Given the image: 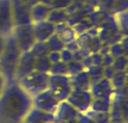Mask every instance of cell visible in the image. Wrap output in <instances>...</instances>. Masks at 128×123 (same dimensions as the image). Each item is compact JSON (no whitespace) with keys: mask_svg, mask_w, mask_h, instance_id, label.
<instances>
[{"mask_svg":"<svg viewBox=\"0 0 128 123\" xmlns=\"http://www.w3.org/2000/svg\"><path fill=\"white\" fill-rule=\"evenodd\" d=\"M32 105V98L17 81L7 83L0 95V117L8 123H19Z\"/></svg>","mask_w":128,"mask_h":123,"instance_id":"6da1fadb","label":"cell"},{"mask_svg":"<svg viewBox=\"0 0 128 123\" xmlns=\"http://www.w3.org/2000/svg\"><path fill=\"white\" fill-rule=\"evenodd\" d=\"M20 55L22 51L17 45L12 34L7 35L5 38L4 50L0 55V73L6 79V83L16 81L14 74H16V68Z\"/></svg>","mask_w":128,"mask_h":123,"instance_id":"7a4b0ae2","label":"cell"},{"mask_svg":"<svg viewBox=\"0 0 128 123\" xmlns=\"http://www.w3.org/2000/svg\"><path fill=\"white\" fill-rule=\"evenodd\" d=\"M48 78H49V73L34 71L20 80H18L17 83L32 98L36 95L41 93L42 91L48 89Z\"/></svg>","mask_w":128,"mask_h":123,"instance_id":"3957f363","label":"cell"},{"mask_svg":"<svg viewBox=\"0 0 128 123\" xmlns=\"http://www.w3.org/2000/svg\"><path fill=\"white\" fill-rule=\"evenodd\" d=\"M11 34L22 53L29 51L32 48V45L36 43V38H35V35H34L32 24L14 25V28H13Z\"/></svg>","mask_w":128,"mask_h":123,"instance_id":"277c9868","label":"cell"},{"mask_svg":"<svg viewBox=\"0 0 128 123\" xmlns=\"http://www.w3.org/2000/svg\"><path fill=\"white\" fill-rule=\"evenodd\" d=\"M48 89L56 96L59 101H66L72 91L71 78L67 74H49Z\"/></svg>","mask_w":128,"mask_h":123,"instance_id":"5b68a950","label":"cell"},{"mask_svg":"<svg viewBox=\"0 0 128 123\" xmlns=\"http://www.w3.org/2000/svg\"><path fill=\"white\" fill-rule=\"evenodd\" d=\"M66 101L72 106H74L79 112L85 114L91 109L94 96L90 90H72Z\"/></svg>","mask_w":128,"mask_h":123,"instance_id":"8992f818","label":"cell"},{"mask_svg":"<svg viewBox=\"0 0 128 123\" xmlns=\"http://www.w3.org/2000/svg\"><path fill=\"white\" fill-rule=\"evenodd\" d=\"M59 103H60V101L56 98V96L49 89L44 90L41 93L32 97L34 106H36V108H38V109H41V110H43L46 112L53 114V115L55 114Z\"/></svg>","mask_w":128,"mask_h":123,"instance_id":"52a82bcc","label":"cell"},{"mask_svg":"<svg viewBox=\"0 0 128 123\" xmlns=\"http://www.w3.org/2000/svg\"><path fill=\"white\" fill-rule=\"evenodd\" d=\"M11 0H0V35L7 36L14 28Z\"/></svg>","mask_w":128,"mask_h":123,"instance_id":"ba28073f","label":"cell"},{"mask_svg":"<svg viewBox=\"0 0 128 123\" xmlns=\"http://www.w3.org/2000/svg\"><path fill=\"white\" fill-rule=\"evenodd\" d=\"M35 59H36V56L34 55L30 50L22 53L16 68V74H14V80L16 81L20 80L25 75H28V74H30L31 72L35 71Z\"/></svg>","mask_w":128,"mask_h":123,"instance_id":"9c48e42d","label":"cell"},{"mask_svg":"<svg viewBox=\"0 0 128 123\" xmlns=\"http://www.w3.org/2000/svg\"><path fill=\"white\" fill-rule=\"evenodd\" d=\"M12 13L16 25L32 24L30 20V7L23 0H11Z\"/></svg>","mask_w":128,"mask_h":123,"instance_id":"30bf717a","label":"cell"},{"mask_svg":"<svg viewBox=\"0 0 128 123\" xmlns=\"http://www.w3.org/2000/svg\"><path fill=\"white\" fill-rule=\"evenodd\" d=\"M82 115L74 106H72L67 101H61L58 105L55 114V122H67V121H76Z\"/></svg>","mask_w":128,"mask_h":123,"instance_id":"8fae6325","label":"cell"},{"mask_svg":"<svg viewBox=\"0 0 128 123\" xmlns=\"http://www.w3.org/2000/svg\"><path fill=\"white\" fill-rule=\"evenodd\" d=\"M32 29L36 42H46L52 35H54L56 32L55 24L50 23L47 19L38 23H34Z\"/></svg>","mask_w":128,"mask_h":123,"instance_id":"7c38bea8","label":"cell"},{"mask_svg":"<svg viewBox=\"0 0 128 123\" xmlns=\"http://www.w3.org/2000/svg\"><path fill=\"white\" fill-rule=\"evenodd\" d=\"M23 121L28 123H54L55 122V116L53 114L46 112L32 105V108L25 115V117L23 118Z\"/></svg>","mask_w":128,"mask_h":123,"instance_id":"4fadbf2b","label":"cell"},{"mask_svg":"<svg viewBox=\"0 0 128 123\" xmlns=\"http://www.w3.org/2000/svg\"><path fill=\"white\" fill-rule=\"evenodd\" d=\"M91 93L94 98H100V97H114L115 90L112 87V81L106 78H102L96 84L91 85Z\"/></svg>","mask_w":128,"mask_h":123,"instance_id":"5bb4252c","label":"cell"},{"mask_svg":"<svg viewBox=\"0 0 128 123\" xmlns=\"http://www.w3.org/2000/svg\"><path fill=\"white\" fill-rule=\"evenodd\" d=\"M52 7L43 2H37L34 6H30V20L31 23H38L48 18Z\"/></svg>","mask_w":128,"mask_h":123,"instance_id":"9a60e30c","label":"cell"},{"mask_svg":"<svg viewBox=\"0 0 128 123\" xmlns=\"http://www.w3.org/2000/svg\"><path fill=\"white\" fill-rule=\"evenodd\" d=\"M71 78V86L72 90H90L91 89V81H90V77L86 69H84L82 72L70 75Z\"/></svg>","mask_w":128,"mask_h":123,"instance_id":"2e32d148","label":"cell"},{"mask_svg":"<svg viewBox=\"0 0 128 123\" xmlns=\"http://www.w3.org/2000/svg\"><path fill=\"white\" fill-rule=\"evenodd\" d=\"M112 97H100V98H94L91 110L96 112H109L112 110Z\"/></svg>","mask_w":128,"mask_h":123,"instance_id":"e0dca14e","label":"cell"},{"mask_svg":"<svg viewBox=\"0 0 128 123\" xmlns=\"http://www.w3.org/2000/svg\"><path fill=\"white\" fill-rule=\"evenodd\" d=\"M70 14L65 8H52L48 14L47 20H49L53 24H60V23H65L68 19Z\"/></svg>","mask_w":128,"mask_h":123,"instance_id":"ac0fdd59","label":"cell"},{"mask_svg":"<svg viewBox=\"0 0 128 123\" xmlns=\"http://www.w3.org/2000/svg\"><path fill=\"white\" fill-rule=\"evenodd\" d=\"M46 45H47V48H48V50L49 51H60L62 49H65V43H64V41L60 38V36L56 34L52 35L46 41Z\"/></svg>","mask_w":128,"mask_h":123,"instance_id":"d6986e66","label":"cell"},{"mask_svg":"<svg viewBox=\"0 0 128 123\" xmlns=\"http://www.w3.org/2000/svg\"><path fill=\"white\" fill-rule=\"evenodd\" d=\"M50 66H52V62L48 59V55L37 56L35 59V71L43 72V73H49Z\"/></svg>","mask_w":128,"mask_h":123,"instance_id":"ffe728a7","label":"cell"},{"mask_svg":"<svg viewBox=\"0 0 128 123\" xmlns=\"http://www.w3.org/2000/svg\"><path fill=\"white\" fill-rule=\"evenodd\" d=\"M56 34L60 36V38L64 41V43L66 44L68 42H72V41H76L77 37H78V32L76 31L74 28H71V26H65L61 31L56 32Z\"/></svg>","mask_w":128,"mask_h":123,"instance_id":"44dd1931","label":"cell"},{"mask_svg":"<svg viewBox=\"0 0 128 123\" xmlns=\"http://www.w3.org/2000/svg\"><path fill=\"white\" fill-rule=\"evenodd\" d=\"M86 72H88V74L90 77L91 84H96V83H98L100 79L103 78V66L102 65H100V66L94 65L90 68H88Z\"/></svg>","mask_w":128,"mask_h":123,"instance_id":"7402d4cb","label":"cell"},{"mask_svg":"<svg viewBox=\"0 0 128 123\" xmlns=\"http://www.w3.org/2000/svg\"><path fill=\"white\" fill-rule=\"evenodd\" d=\"M110 81H112V87H114V90H115V91H116V90L120 91V90L126 85V71L116 72Z\"/></svg>","mask_w":128,"mask_h":123,"instance_id":"603a6c76","label":"cell"},{"mask_svg":"<svg viewBox=\"0 0 128 123\" xmlns=\"http://www.w3.org/2000/svg\"><path fill=\"white\" fill-rule=\"evenodd\" d=\"M30 51H31L36 57H37V56H42V55H48V53H49L47 45H46V42H36V43L32 45V48L30 49Z\"/></svg>","mask_w":128,"mask_h":123,"instance_id":"cb8c5ba5","label":"cell"},{"mask_svg":"<svg viewBox=\"0 0 128 123\" xmlns=\"http://www.w3.org/2000/svg\"><path fill=\"white\" fill-rule=\"evenodd\" d=\"M66 66H67V74L68 75H73V74H77V73L84 71L83 63L79 61H76V60L67 62Z\"/></svg>","mask_w":128,"mask_h":123,"instance_id":"d4e9b609","label":"cell"},{"mask_svg":"<svg viewBox=\"0 0 128 123\" xmlns=\"http://www.w3.org/2000/svg\"><path fill=\"white\" fill-rule=\"evenodd\" d=\"M124 53H126V47L122 45L120 42H118V43H114L112 45L109 47V54H110L114 59H116L118 56L124 55Z\"/></svg>","mask_w":128,"mask_h":123,"instance_id":"484cf974","label":"cell"},{"mask_svg":"<svg viewBox=\"0 0 128 123\" xmlns=\"http://www.w3.org/2000/svg\"><path fill=\"white\" fill-rule=\"evenodd\" d=\"M49 74H67V66L65 62L59 61L52 63L49 69ZM68 75V74H67Z\"/></svg>","mask_w":128,"mask_h":123,"instance_id":"4316f807","label":"cell"},{"mask_svg":"<svg viewBox=\"0 0 128 123\" xmlns=\"http://www.w3.org/2000/svg\"><path fill=\"white\" fill-rule=\"evenodd\" d=\"M112 67L116 72H122V71H126V67H127V57L126 55L118 56L114 60V63H112Z\"/></svg>","mask_w":128,"mask_h":123,"instance_id":"83f0119b","label":"cell"},{"mask_svg":"<svg viewBox=\"0 0 128 123\" xmlns=\"http://www.w3.org/2000/svg\"><path fill=\"white\" fill-rule=\"evenodd\" d=\"M60 60H61L62 62H65V63L72 61L73 60V53L70 50H67L66 48L62 49V50L60 51Z\"/></svg>","mask_w":128,"mask_h":123,"instance_id":"f1b7e54d","label":"cell"},{"mask_svg":"<svg viewBox=\"0 0 128 123\" xmlns=\"http://www.w3.org/2000/svg\"><path fill=\"white\" fill-rule=\"evenodd\" d=\"M116 71L114 69L112 66H108V67H103V78H106L109 80H112V77L115 75Z\"/></svg>","mask_w":128,"mask_h":123,"instance_id":"f546056e","label":"cell"},{"mask_svg":"<svg viewBox=\"0 0 128 123\" xmlns=\"http://www.w3.org/2000/svg\"><path fill=\"white\" fill-rule=\"evenodd\" d=\"M65 48H66L67 50L74 53V51H77L79 48H80V45H79V43L77 42V39H76V41H72V42H68V43H66V44H65Z\"/></svg>","mask_w":128,"mask_h":123,"instance_id":"4dcf8cb0","label":"cell"},{"mask_svg":"<svg viewBox=\"0 0 128 123\" xmlns=\"http://www.w3.org/2000/svg\"><path fill=\"white\" fill-rule=\"evenodd\" d=\"M114 57H112L110 54H106V55H103V60H102V66L103 67H108V66H112L114 63Z\"/></svg>","mask_w":128,"mask_h":123,"instance_id":"1f68e13d","label":"cell"},{"mask_svg":"<svg viewBox=\"0 0 128 123\" xmlns=\"http://www.w3.org/2000/svg\"><path fill=\"white\" fill-rule=\"evenodd\" d=\"M48 59L50 60L52 63L61 61V60H60V53H59V51H49V53H48Z\"/></svg>","mask_w":128,"mask_h":123,"instance_id":"d6a6232c","label":"cell"},{"mask_svg":"<svg viewBox=\"0 0 128 123\" xmlns=\"http://www.w3.org/2000/svg\"><path fill=\"white\" fill-rule=\"evenodd\" d=\"M91 56H92L94 65H96V66L102 65V60H103V55H102V54H100V53H94V54H91Z\"/></svg>","mask_w":128,"mask_h":123,"instance_id":"836d02e7","label":"cell"},{"mask_svg":"<svg viewBox=\"0 0 128 123\" xmlns=\"http://www.w3.org/2000/svg\"><path fill=\"white\" fill-rule=\"evenodd\" d=\"M82 63H83V66H84V69H88V68H90L91 66H94V62H92V56H91V54H90L89 56H86L83 61H82Z\"/></svg>","mask_w":128,"mask_h":123,"instance_id":"e575fe53","label":"cell"},{"mask_svg":"<svg viewBox=\"0 0 128 123\" xmlns=\"http://www.w3.org/2000/svg\"><path fill=\"white\" fill-rule=\"evenodd\" d=\"M6 79L4 78V75L0 73V95L2 93V91H4V89H5V86H6Z\"/></svg>","mask_w":128,"mask_h":123,"instance_id":"d590c367","label":"cell"},{"mask_svg":"<svg viewBox=\"0 0 128 123\" xmlns=\"http://www.w3.org/2000/svg\"><path fill=\"white\" fill-rule=\"evenodd\" d=\"M5 36H2V35H0V55H1V53L4 50V47H5Z\"/></svg>","mask_w":128,"mask_h":123,"instance_id":"8d00e7d4","label":"cell"},{"mask_svg":"<svg viewBox=\"0 0 128 123\" xmlns=\"http://www.w3.org/2000/svg\"><path fill=\"white\" fill-rule=\"evenodd\" d=\"M110 123H126V122H123V121H118V120H112V121H110Z\"/></svg>","mask_w":128,"mask_h":123,"instance_id":"74e56055","label":"cell"},{"mask_svg":"<svg viewBox=\"0 0 128 123\" xmlns=\"http://www.w3.org/2000/svg\"><path fill=\"white\" fill-rule=\"evenodd\" d=\"M19 123H28V122H25V121H22V122H19Z\"/></svg>","mask_w":128,"mask_h":123,"instance_id":"f35d334b","label":"cell"}]
</instances>
